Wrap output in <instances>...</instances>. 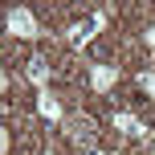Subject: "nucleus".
<instances>
[{
	"mask_svg": "<svg viewBox=\"0 0 155 155\" xmlns=\"http://www.w3.org/2000/svg\"><path fill=\"white\" fill-rule=\"evenodd\" d=\"M61 131H65V139H70L82 155H90L94 147H98V123H94L86 110H78V114H65V118H61Z\"/></svg>",
	"mask_w": 155,
	"mask_h": 155,
	"instance_id": "f257e3e1",
	"label": "nucleus"
},
{
	"mask_svg": "<svg viewBox=\"0 0 155 155\" xmlns=\"http://www.w3.org/2000/svg\"><path fill=\"white\" fill-rule=\"evenodd\" d=\"M8 37H21V41H37L41 37L33 8H8Z\"/></svg>",
	"mask_w": 155,
	"mask_h": 155,
	"instance_id": "f03ea898",
	"label": "nucleus"
},
{
	"mask_svg": "<svg viewBox=\"0 0 155 155\" xmlns=\"http://www.w3.org/2000/svg\"><path fill=\"white\" fill-rule=\"evenodd\" d=\"M110 131H118L123 139H143V143L151 139L147 123H143L139 114H127V110H114V114H110Z\"/></svg>",
	"mask_w": 155,
	"mask_h": 155,
	"instance_id": "7ed1b4c3",
	"label": "nucleus"
},
{
	"mask_svg": "<svg viewBox=\"0 0 155 155\" xmlns=\"http://www.w3.org/2000/svg\"><path fill=\"white\" fill-rule=\"evenodd\" d=\"M90 86H94L98 94H110V90L118 86V65H114V61H94V65H90Z\"/></svg>",
	"mask_w": 155,
	"mask_h": 155,
	"instance_id": "20e7f679",
	"label": "nucleus"
},
{
	"mask_svg": "<svg viewBox=\"0 0 155 155\" xmlns=\"http://www.w3.org/2000/svg\"><path fill=\"white\" fill-rule=\"evenodd\" d=\"M25 74H29V82H33V86H41V90H45V82L53 78V61H49L45 53H33V57H29V70H25Z\"/></svg>",
	"mask_w": 155,
	"mask_h": 155,
	"instance_id": "39448f33",
	"label": "nucleus"
},
{
	"mask_svg": "<svg viewBox=\"0 0 155 155\" xmlns=\"http://www.w3.org/2000/svg\"><path fill=\"white\" fill-rule=\"evenodd\" d=\"M37 110H41V118H49V123H61V118H65L61 98H57L53 90H41V94H37Z\"/></svg>",
	"mask_w": 155,
	"mask_h": 155,
	"instance_id": "423d86ee",
	"label": "nucleus"
},
{
	"mask_svg": "<svg viewBox=\"0 0 155 155\" xmlns=\"http://www.w3.org/2000/svg\"><path fill=\"white\" fill-rule=\"evenodd\" d=\"M135 82H139V90H147L151 98H155V70H139V78H135Z\"/></svg>",
	"mask_w": 155,
	"mask_h": 155,
	"instance_id": "0eeeda50",
	"label": "nucleus"
},
{
	"mask_svg": "<svg viewBox=\"0 0 155 155\" xmlns=\"http://www.w3.org/2000/svg\"><path fill=\"white\" fill-rule=\"evenodd\" d=\"M143 41H147V49H155V25H151L147 33H143Z\"/></svg>",
	"mask_w": 155,
	"mask_h": 155,
	"instance_id": "6e6552de",
	"label": "nucleus"
},
{
	"mask_svg": "<svg viewBox=\"0 0 155 155\" xmlns=\"http://www.w3.org/2000/svg\"><path fill=\"white\" fill-rule=\"evenodd\" d=\"M90 155H110V151H90Z\"/></svg>",
	"mask_w": 155,
	"mask_h": 155,
	"instance_id": "1a4fd4ad",
	"label": "nucleus"
},
{
	"mask_svg": "<svg viewBox=\"0 0 155 155\" xmlns=\"http://www.w3.org/2000/svg\"><path fill=\"white\" fill-rule=\"evenodd\" d=\"M41 155H53V151H41Z\"/></svg>",
	"mask_w": 155,
	"mask_h": 155,
	"instance_id": "9d476101",
	"label": "nucleus"
}]
</instances>
